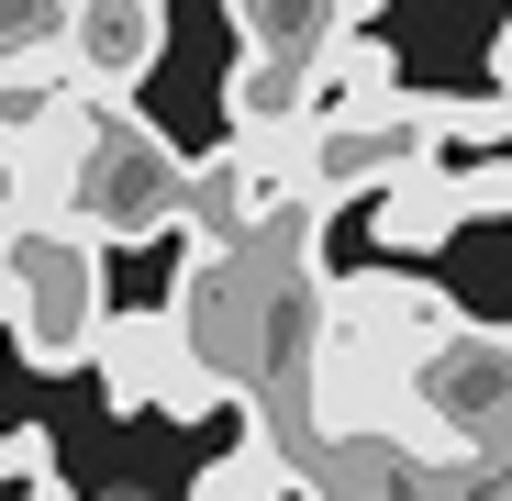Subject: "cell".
I'll list each match as a JSON object with an SVG mask.
<instances>
[{"instance_id":"6da1fadb","label":"cell","mask_w":512,"mask_h":501,"mask_svg":"<svg viewBox=\"0 0 512 501\" xmlns=\"http://www.w3.org/2000/svg\"><path fill=\"white\" fill-rule=\"evenodd\" d=\"M101 257L112 245L90 234V223H12L0 234V334H12V357L23 368H90V323L112 312V290H101Z\"/></svg>"},{"instance_id":"7a4b0ae2","label":"cell","mask_w":512,"mask_h":501,"mask_svg":"<svg viewBox=\"0 0 512 501\" xmlns=\"http://www.w3.org/2000/svg\"><path fill=\"white\" fill-rule=\"evenodd\" d=\"M78 90H90V78H78ZM179 190H190V156L134 112V90H90V145H78L67 212L101 245H156V234H179Z\"/></svg>"},{"instance_id":"3957f363","label":"cell","mask_w":512,"mask_h":501,"mask_svg":"<svg viewBox=\"0 0 512 501\" xmlns=\"http://www.w3.org/2000/svg\"><path fill=\"white\" fill-rule=\"evenodd\" d=\"M401 390H412V412H435L457 446L490 457L512 435V323H457L446 346H423L401 368Z\"/></svg>"},{"instance_id":"277c9868","label":"cell","mask_w":512,"mask_h":501,"mask_svg":"<svg viewBox=\"0 0 512 501\" xmlns=\"http://www.w3.org/2000/svg\"><path fill=\"white\" fill-rule=\"evenodd\" d=\"M423 156H446V145H435V112L401 90L390 112L312 123V134H301V179H312V201H323V212H346L357 190H390L401 167H423Z\"/></svg>"},{"instance_id":"5b68a950","label":"cell","mask_w":512,"mask_h":501,"mask_svg":"<svg viewBox=\"0 0 512 501\" xmlns=\"http://www.w3.org/2000/svg\"><path fill=\"white\" fill-rule=\"evenodd\" d=\"M323 323L368 334V346H390L412 368L423 346H446V334L468 323V301L435 290V279H401V268H357V279H323Z\"/></svg>"},{"instance_id":"8992f818","label":"cell","mask_w":512,"mask_h":501,"mask_svg":"<svg viewBox=\"0 0 512 501\" xmlns=\"http://www.w3.org/2000/svg\"><path fill=\"white\" fill-rule=\"evenodd\" d=\"M67 78L90 90H134V78L167 56V0H67Z\"/></svg>"},{"instance_id":"52a82bcc","label":"cell","mask_w":512,"mask_h":501,"mask_svg":"<svg viewBox=\"0 0 512 501\" xmlns=\"http://www.w3.org/2000/svg\"><path fill=\"white\" fill-rule=\"evenodd\" d=\"M390 101H401V56H390L368 23L323 34V45L301 56V112H312V123H346V112H390Z\"/></svg>"},{"instance_id":"ba28073f","label":"cell","mask_w":512,"mask_h":501,"mask_svg":"<svg viewBox=\"0 0 512 501\" xmlns=\"http://www.w3.org/2000/svg\"><path fill=\"white\" fill-rule=\"evenodd\" d=\"M179 346H190V323L167 312V301H156V312H101V323H90V368H101V390H112L123 412L156 401V379H167V357H179Z\"/></svg>"},{"instance_id":"9c48e42d","label":"cell","mask_w":512,"mask_h":501,"mask_svg":"<svg viewBox=\"0 0 512 501\" xmlns=\"http://www.w3.org/2000/svg\"><path fill=\"white\" fill-rule=\"evenodd\" d=\"M290 490H301V446L279 424H256V412H245V446H223L190 479V501H290Z\"/></svg>"},{"instance_id":"30bf717a","label":"cell","mask_w":512,"mask_h":501,"mask_svg":"<svg viewBox=\"0 0 512 501\" xmlns=\"http://www.w3.org/2000/svg\"><path fill=\"white\" fill-rule=\"evenodd\" d=\"M223 23H234V45L245 56H312L323 34H346L357 12H346V0H223Z\"/></svg>"},{"instance_id":"8fae6325","label":"cell","mask_w":512,"mask_h":501,"mask_svg":"<svg viewBox=\"0 0 512 501\" xmlns=\"http://www.w3.org/2000/svg\"><path fill=\"white\" fill-rule=\"evenodd\" d=\"M290 123H312V112H301V67H290V56H245V45H234L223 134H290Z\"/></svg>"},{"instance_id":"7c38bea8","label":"cell","mask_w":512,"mask_h":501,"mask_svg":"<svg viewBox=\"0 0 512 501\" xmlns=\"http://www.w3.org/2000/svg\"><path fill=\"white\" fill-rule=\"evenodd\" d=\"M56 468V435L45 424H0V479H45Z\"/></svg>"},{"instance_id":"4fadbf2b","label":"cell","mask_w":512,"mask_h":501,"mask_svg":"<svg viewBox=\"0 0 512 501\" xmlns=\"http://www.w3.org/2000/svg\"><path fill=\"white\" fill-rule=\"evenodd\" d=\"M23 501H78V490H67V468H45V479H23Z\"/></svg>"}]
</instances>
